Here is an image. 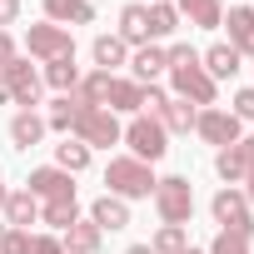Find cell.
<instances>
[{
    "mask_svg": "<svg viewBox=\"0 0 254 254\" xmlns=\"http://www.w3.org/2000/svg\"><path fill=\"white\" fill-rule=\"evenodd\" d=\"M239 60H244V55H239L229 40H219V45H209V50L199 55V65L209 70V80H214V85H219V80H234V75H239Z\"/></svg>",
    "mask_w": 254,
    "mask_h": 254,
    "instance_id": "9a60e30c",
    "label": "cell"
},
{
    "mask_svg": "<svg viewBox=\"0 0 254 254\" xmlns=\"http://www.w3.org/2000/svg\"><path fill=\"white\" fill-rule=\"evenodd\" d=\"M165 100H170V95H165L160 85H145V110H140V115H160V105H165Z\"/></svg>",
    "mask_w": 254,
    "mask_h": 254,
    "instance_id": "d590c367",
    "label": "cell"
},
{
    "mask_svg": "<svg viewBox=\"0 0 254 254\" xmlns=\"http://www.w3.org/2000/svg\"><path fill=\"white\" fill-rule=\"evenodd\" d=\"M110 85H115L110 70H90V75H80L75 100H80V105H100V110H110Z\"/></svg>",
    "mask_w": 254,
    "mask_h": 254,
    "instance_id": "ffe728a7",
    "label": "cell"
},
{
    "mask_svg": "<svg viewBox=\"0 0 254 254\" xmlns=\"http://www.w3.org/2000/svg\"><path fill=\"white\" fill-rule=\"evenodd\" d=\"M75 110H80V100H75V95H60V100L45 110V130H55V135H70V125H75Z\"/></svg>",
    "mask_w": 254,
    "mask_h": 254,
    "instance_id": "4dcf8cb0",
    "label": "cell"
},
{
    "mask_svg": "<svg viewBox=\"0 0 254 254\" xmlns=\"http://www.w3.org/2000/svg\"><path fill=\"white\" fill-rule=\"evenodd\" d=\"M105 194H115V199H150L155 194V170L145 165V160H135V155H115L110 165H105Z\"/></svg>",
    "mask_w": 254,
    "mask_h": 254,
    "instance_id": "7a4b0ae2",
    "label": "cell"
},
{
    "mask_svg": "<svg viewBox=\"0 0 254 254\" xmlns=\"http://www.w3.org/2000/svg\"><path fill=\"white\" fill-rule=\"evenodd\" d=\"M204 254H249V239H244V234H229V229H219V234H214V244H209Z\"/></svg>",
    "mask_w": 254,
    "mask_h": 254,
    "instance_id": "1f68e13d",
    "label": "cell"
},
{
    "mask_svg": "<svg viewBox=\"0 0 254 254\" xmlns=\"http://www.w3.org/2000/svg\"><path fill=\"white\" fill-rule=\"evenodd\" d=\"M130 70H135V85H155L165 70H170V50L165 45H140L130 55Z\"/></svg>",
    "mask_w": 254,
    "mask_h": 254,
    "instance_id": "8fae6325",
    "label": "cell"
},
{
    "mask_svg": "<svg viewBox=\"0 0 254 254\" xmlns=\"http://www.w3.org/2000/svg\"><path fill=\"white\" fill-rule=\"evenodd\" d=\"M45 20L50 25H90L95 20V5H90V0H45Z\"/></svg>",
    "mask_w": 254,
    "mask_h": 254,
    "instance_id": "e0dca14e",
    "label": "cell"
},
{
    "mask_svg": "<svg viewBox=\"0 0 254 254\" xmlns=\"http://www.w3.org/2000/svg\"><path fill=\"white\" fill-rule=\"evenodd\" d=\"M55 165H60L65 175H80V170H90V150H85L80 140H70V135H65V140L55 145Z\"/></svg>",
    "mask_w": 254,
    "mask_h": 254,
    "instance_id": "83f0119b",
    "label": "cell"
},
{
    "mask_svg": "<svg viewBox=\"0 0 254 254\" xmlns=\"http://www.w3.org/2000/svg\"><path fill=\"white\" fill-rule=\"evenodd\" d=\"M229 115H234L239 125H244V120H254V90H239V95H234V110H229Z\"/></svg>",
    "mask_w": 254,
    "mask_h": 254,
    "instance_id": "e575fe53",
    "label": "cell"
},
{
    "mask_svg": "<svg viewBox=\"0 0 254 254\" xmlns=\"http://www.w3.org/2000/svg\"><path fill=\"white\" fill-rule=\"evenodd\" d=\"M30 254H65L60 234H30Z\"/></svg>",
    "mask_w": 254,
    "mask_h": 254,
    "instance_id": "836d02e7",
    "label": "cell"
},
{
    "mask_svg": "<svg viewBox=\"0 0 254 254\" xmlns=\"http://www.w3.org/2000/svg\"><path fill=\"white\" fill-rule=\"evenodd\" d=\"M90 219L100 224V234H105V229H125V224H130V204L115 199V194H100V199L90 204Z\"/></svg>",
    "mask_w": 254,
    "mask_h": 254,
    "instance_id": "44dd1931",
    "label": "cell"
},
{
    "mask_svg": "<svg viewBox=\"0 0 254 254\" xmlns=\"http://www.w3.org/2000/svg\"><path fill=\"white\" fill-rule=\"evenodd\" d=\"M40 90H45V80H40V70L25 55H15L10 65H0V95H5L15 110H35L40 105Z\"/></svg>",
    "mask_w": 254,
    "mask_h": 254,
    "instance_id": "277c9868",
    "label": "cell"
},
{
    "mask_svg": "<svg viewBox=\"0 0 254 254\" xmlns=\"http://www.w3.org/2000/svg\"><path fill=\"white\" fill-rule=\"evenodd\" d=\"M0 234H5V219H0Z\"/></svg>",
    "mask_w": 254,
    "mask_h": 254,
    "instance_id": "ee69618b",
    "label": "cell"
},
{
    "mask_svg": "<svg viewBox=\"0 0 254 254\" xmlns=\"http://www.w3.org/2000/svg\"><path fill=\"white\" fill-rule=\"evenodd\" d=\"M244 150H249V155H254V135H249V140H244Z\"/></svg>",
    "mask_w": 254,
    "mask_h": 254,
    "instance_id": "b9f144b4",
    "label": "cell"
},
{
    "mask_svg": "<svg viewBox=\"0 0 254 254\" xmlns=\"http://www.w3.org/2000/svg\"><path fill=\"white\" fill-rule=\"evenodd\" d=\"M40 80H45L50 90H60V95H75V85H80V65H75V55H60V60H50Z\"/></svg>",
    "mask_w": 254,
    "mask_h": 254,
    "instance_id": "d4e9b609",
    "label": "cell"
},
{
    "mask_svg": "<svg viewBox=\"0 0 254 254\" xmlns=\"http://www.w3.org/2000/svg\"><path fill=\"white\" fill-rule=\"evenodd\" d=\"M90 55H95V70H110V75H115V65L130 60V45H125L120 35H95Z\"/></svg>",
    "mask_w": 254,
    "mask_h": 254,
    "instance_id": "cb8c5ba5",
    "label": "cell"
},
{
    "mask_svg": "<svg viewBox=\"0 0 254 254\" xmlns=\"http://www.w3.org/2000/svg\"><path fill=\"white\" fill-rule=\"evenodd\" d=\"M219 25H229V45L239 55H254V5H229Z\"/></svg>",
    "mask_w": 254,
    "mask_h": 254,
    "instance_id": "7c38bea8",
    "label": "cell"
},
{
    "mask_svg": "<svg viewBox=\"0 0 254 254\" xmlns=\"http://www.w3.org/2000/svg\"><path fill=\"white\" fill-rule=\"evenodd\" d=\"M244 170H249V150H244V140H239V145H224V150L214 155V175H219L224 185H239Z\"/></svg>",
    "mask_w": 254,
    "mask_h": 254,
    "instance_id": "7402d4cb",
    "label": "cell"
},
{
    "mask_svg": "<svg viewBox=\"0 0 254 254\" xmlns=\"http://www.w3.org/2000/svg\"><path fill=\"white\" fill-rule=\"evenodd\" d=\"M125 254H155L150 244H130V249H125Z\"/></svg>",
    "mask_w": 254,
    "mask_h": 254,
    "instance_id": "ab89813d",
    "label": "cell"
},
{
    "mask_svg": "<svg viewBox=\"0 0 254 254\" xmlns=\"http://www.w3.org/2000/svg\"><path fill=\"white\" fill-rule=\"evenodd\" d=\"M150 249H155V254H185V249H190V229H185V224H160L155 239H150Z\"/></svg>",
    "mask_w": 254,
    "mask_h": 254,
    "instance_id": "f546056e",
    "label": "cell"
},
{
    "mask_svg": "<svg viewBox=\"0 0 254 254\" xmlns=\"http://www.w3.org/2000/svg\"><path fill=\"white\" fill-rule=\"evenodd\" d=\"M25 50L40 60V65H50V60H60V55H75V35L65 30V25H30L25 30Z\"/></svg>",
    "mask_w": 254,
    "mask_h": 254,
    "instance_id": "ba28073f",
    "label": "cell"
},
{
    "mask_svg": "<svg viewBox=\"0 0 254 254\" xmlns=\"http://www.w3.org/2000/svg\"><path fill=\"white\" fill-rule=\"evenodd\" d=\"M115 35H120L125 45H135V50H140V45H155V40H150V10L140 5V0L120 10V30H115Z\"/></svg>",
    "mask_w": 254,
    "mask_h": 254,
    "instance_id": "2e32d148",
    "label": "cell"
},
{
    "mask_svg": "<svg viewBox=\"0 0 254 254\" xmlns=\"http://www.w3.org/2000/svg\"><path fill=\"white\" fill-rule=\"evenodd\" d=\"M0 254H30V229H10L5 224V234H0Z\"/></svg>",
    "mask_w": 254,
    "mask_h": 254,
    "instance_id": "d6a6232c",
    "label": "cell"
},
{
    "mask_svg": "<svg viewBox=\"0 0 254 254\" xmlns=\"http://www.w3.org/2000/svg\"><path fill=\"white\" fill-rule=\"evenodd\" d=\"M110 110H115V115H140V110H145V85L115 80V85H110Z\"/></svg>",
    "mask_w": 254,
    "mask_h": 254,
    "instance_id": "484cf974",
    "label": "cell"
},
{
    "mask_svg": "<svg viewBox=\"0 0 254 254\" xmlns=\"http://www.w3.org/2000/svg\"><path fill=\"white\" fill-rule=\"evenodd\" d=\"M0 209H5V224H10V229H30V224H40V199H35L30 190H10Z\"/></svg>",
    "mask_w": 254,
    "mask_h": 254,
    "instance_id": "5bb4252c",
    "label": "cell"
},
{
    "mask_svg": "<svg viewBox=\"0 0 254 254\" xmlns=\"http://www.w3.org/2000/svg\"><path fill=\"white\" fill-rule=\"evenodd\" d=\"M145 10H150V40H155V45H160V40H170V35L180 30V10L170 5V0H150Z\"/></svg>",
    "mask_w": 254,
    "mask_h": 254,
    "instance_id": "4316f807",
    "label": "cell"
},
{
    "mask_svg": "<svg viewBox=\"0 0 254 254\" xmlns=\"http://www.w3.org/2000/svg\"><path fill=\"white\" fill-rule=\"evenodd\" d=\"M155 214H160V224H190V214H194V185L185 180V175H165V180H155Z\"/></svg>",
    "mask_w": 254,
    "mask_h": 254,
    "instance_id": "5b68a950",
    "label": "cell"
},
{
    "mask_svg": "<svg viewBox=\"0 0 254 254\" xmlns=\"http://www.w3.org/2000/svg\"><path fill=\"white\" fill-rule=\"evenodd\" d=\"M170 90H175V100H190L194 110H209L214 105V95H219V85L209 80V70L199 65V50H190V45H170Z\"/></svg>",
    "mask_w": 254,
    "mask_h": 254,
    "instance_id": "6da1fadb",
    "label": "cell"
},
{
    "mask_svg": "<svg viewBox=\"0 0 254 254\" xmlns=\"http://www.w3.org/2000/svg\"><path fill=\"white\" fill-rule=\"evenodd\" d=\"M249 209H254V204L244 199V190H239V185H224V190L209 199V214H214V224H224L229 234H244V239L254 234V214H249Z\"/></svg>",
    "mask_w": 254,
    "mask_h": 254,
    "instance_id": "52a82bcc",
    "label": "cell"
},
{
    "mask_svg": "<svg viewBox=\"0 0 254 254\" xmlns=\"http://www.w3.org/2000/svg\"><path fill=\"white\" fill-rule=\"evenodd\" d=\"M80 219V199H55V204H40V224H50V229H70Z\"/></svg>",
    "mask_w": 254,
    "mask_h": 254,
    "instance_id": "f1b7e54d",
    "label": "cell"
},
{
    "mask_svg": "<svg viewBox=\"0 0 254 254\" xmlns=\"http://www.w3.org/2000/svg\"><path fill=\"white\" fill-rule=\"evenodd\" d=\"M100 224L95 219H75L65 234H60V244H65V254H100Z\"/></svg>",
    "mask_w": 254,
    "mask_h": 254,
    "instance_id": "ac0fdd59",
    "label": "cell"
},
{
    "mask_svg": "<svg viewBox=\"0 0 254 254\" xmlns=\"http://www.w3.org/2000/svg\"><path fill=\"white\" fill-rule=\"evenodd\" d=\"M15 60V40H10V30H0V65H10Z\"/></svg>",
    "mask_w": 254,
    "mask_h": 254,
    "instance_id": "74e56055",
    "label": "cell"
},
{
    "mask_svg": "<svg viewBox=\"0 0 254 254\" xmlns=\"http://www.w3.org/2000/svg\"><path fill=\"white\" fill-rule=\"evenodd\" d=\"M194 115H199V110H194L190 100H175V95H170V100L160 105L155 120L165 125V135H190V130H194Z\"/></svg>",
    "mask_w": 254,
    "mask_h": 254,
    "instance_id": "d6986e66",
    "label": "cell"
},
{
    "mask_svg": "<svg viewBox=\"0 0 254 254\" xmlns=\"http://www.w3.org/2000/svg\"><path fill=\"white\" fill-rule=\"evenodd\" d=\"M25 190H30L40 204H55V199H75V175H65L60 165H40V170H30Z\"/></svg>",
    "mask_w": 254,
    "mask_h": 254,
    "instance_id": "30bf717a",
    "label": "cell"
},
{
    "mask_svg": "<svg viewBox=\"0 0 254 254\" xmlns=\"http://www.w3.org/2000/svg\"><path fill=\"white\" fill-rule=\"evenodd\" d=\"M45 140V115L40 110H15L10 115V145L15 150H35Z\"/></svg>",
    "mask_w": 254,
    "mask_h": 254,
    "instance_id": "4fadbf2b",
    "label": "cell"
},
{
    "mask_svg": "<svg viewBox=\"0 0 254 254\" xmlns=\"http://www.w3.org/2000/svg\"><path fill=\"white\" fill-rule=\"evenodd\" d=\"M194 135L204 140V145H214V150H224V145H239L244 135H239V120L229 115V110H219V105H209V110H199L194 115Z\"/></svg>",
    "mask_w": 254,
    "mask_h": 254,
    "instance_id": "9c48e42d",
    "label": "cell"
},
{
    "mask_svg": "<svg viewBox=\"0 0 254 254\" xmlns=\"http://www.w3.org/2000/svg\"><path fill=\"white\" fill-rule=\"evenodd\" d=\"M5 194H10V190H5V180H0V204H5Z\"/></svg>",
    "mask_w": 254,
    "mask_h": 254,
    "instance_id": "60d3db41",
    "label": "cell"
},
{
    "mask_svg": "<svg viewBox=\"0 0 254 254\" xmlns=\"http://www.w3.org/2000/svg\"><path fill=\"white\" fill-rule=\"evenodd\" d=\"M20 20V0H0V30Z\"/></svg>",
    "mask_w": 254,
    "mask_h": 254,
    "instance_id": "8d00e7d4",
    "label": "cell"
},
{
    "mask_svg": "<svg viewBox=\"0 0 254 254\" xmlns=\"http://www.w3.org/2000/svg\"><path fill=\"white\" fill-rule=\"evenodd\" d=\"M70 135H75L85 150H110V145H120L125 125L115 120V110H100V105H80V110H75V125H70Z\"/></svg>",
    "mask_w": 254,
    "mask_h": 254,
    "instance_id": "3957f363",
    "label": "cell"
},
{
    "mask_svg": "<svg viewBox=\"0 0 254 254\" xmlns=\"http://www.w3.org/2000/svg\"><path fill=\"white\" fill-rule=\"evenodd\" d=\"M120 140L130 145V155L145 160V165L165 160V150H170V135H165V125H160L155 115H135L130 125H125V135H120Z\"/></svg>",
    "mask_w": 254,
    "mask_h": 254,
    "instance_id": "8992f818",
    "label": "cell"
},
{
    "mask_svg": "<svg viewBox=\"0 0 254 254\" xmlns=\"http://www.w3.org/2000/svg\"><path fill=\"white\" fill-rule=\"evenodd\" d=\"M239 185H244V199L254 204V155H249V170H244V180H239Z\"/></svg>",
    "mask_w": 254,
    "mask_h": 254,
    "instance_id": "f35d334b",
    "label": "cell"
},
{
    "mask_svg": "<svg viewBox=\"0 0 254 254\" xmlns=\"http://www.w3.org/2000/svg\"><path fill=\"white\" fill-rule=\"evenodd\" d=\"M185 254H204V249H194V244H190V249H185Z\"/></svg>",
    "mask_w": 254,
    "mask_h": 254,
    "instance_id": "7bdbcfd3",
    "label": "cell"
},
{
    "mask_svg": "<svg viewBox=\"0 0 254 254\" xmlns=\"http://www.w3.org/2000/svg\"><path fill=\"white\" fill-rule=\"evenodd\" d=\"M190 25H199V30H219V20H224V5L219 0H180L175 5Z\"/></svg>",
    "mask_w": 254,
    "mask_h": 254,
    "instance_id": "603a6c76",
    "label": "cell"
}]
</instances>
